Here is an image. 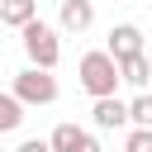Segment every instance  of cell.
I'll list each match as a JSON object with an SVG mask.
<instances>
[{"label": "cell", "mask_w": 152, "mask_h": 152, "mask_svg": "<svg viewBox=\"0 0 152 152\" xmlns=\"http://www.w3.org/2000/svg\"><path fill=\"white\" fill-rule=\"evenodd\" d=\"M90 124H95L100 133H114V128H128V104H124L119 95H100V100L90 104Z\"/></svg>", "instance_id": "cell-5"}, {"label": "cell", "mask_w": 152, "mask_h": 152, "mask_svg": "<svg viewBox=\"0 0 152 152\" xmlns=\"http://www.w3.org/2000/svg\"><path fill=\"white\" fill-rule=\"evenodd\" d=\"M119 81H128L133 90H147V81H152V62H147V52L119 57Z\"/></svg>", "instance_id": "cell-8"}, {"label": "cell", "mask_w": 152, "mask_h": 152, "mask_svg": "<svg viewBox=\"0 0 152 152\" xmlns=\"http://www.w3.org/2000/svg\"><path fill=\"white\" fill-rule=\"evenodd\" d=\"M114 62L119 57H133V52H142V28L138 24H114L109 28V48H104Z\"/></svg>", "instance_id": "cell-7"}, {"label": "cell", "mask_w": 152, "mask_h": 152, "mask_svg": "<svg viewBox=\"0 0 152 152\" xmlns=\"http://www.w3.org/2000/svg\"><path fill=\"white\" fill-rule=\"evenodd\" d=\"M48 147L52 152H100V138L86 133V128H76V124H57L48 133Z\"/></svg>", "instance_id": "cell-4"}, {"label": "cell", "mask_w": 152, "mask_h": 152, "mask_svg": "<svg viewBox=\"0 0 152 152\" xmlns=\"http://www.w3.org/2000/svg\"><path fill=\"white\" fill-rule=\"evenodd\" d=\"M0 152H5V147H0Z\"/></svg>", "instance_id": "cell-14"}, {"label": "cell", "mask_w": 152, "mask_h": 152, "mask_svg": "<svg viewBox=\"0 0 152 152\" xmlns=\"http://www.w3.org/2000/svg\"><path fill=\"white\" fill-rule=\"evenodd\" d=\"M76 76H81V90L90 95V100H100V95H114L119 90V62L100 48V52H86L81 57V66H76Z\"/></svg>", "instance_id": "cell-2"}, {"label": "cell", "mask_w": 152, "mask_h": 152, "mask_svg": "<svg viewBox=\"0 0 152 152\" xmlns=\"http://www.w3.org/2000/svg\"><path fill=\"white\" fill-rule=\"evenodd\" d=\"M124 152H152V128H128Z\"/></svg>", "instance_id": "cell-12"}, {"label": "cell", "mask_w": 152, "mask_h": 152, "mask_svg": "<svg viewBox=\"0 0 152 152\" xmlns=\"http://www.w3.org/2000/svg\"><path fill=\"white\" fill-rule=\"evenodd\" d=\"M38 19V0H0V24L5 28H24Z\"/></svg>", "instance_id": "cell-9"}, {"label": "cell", "mask_w": 152, "mask_h": 152, "mask_svg": "<svg viewBox=\"0 0 152 152\" xmlns=\"http://www.w3.org/2000/svg\"><path fill=\"white\" fill-rule=\"evenodd\" d=\"M14 152H52V147H48V138H24Z\"/></svg>", "instance_id": "cell-13"}, {"label": "cell", "mask_w": 152, "mask_h": 152, "mask_svg": "<svg viewBox=\"0 0 152 152\" xmlns=\"http://www.w3.org/2000/svg\"><path fill=\"white\" fill-rule=\"evenodd\" d=\"M128 124H133V128H152V95H147V90H138V95L128 100Z\"/></svg>", "instance_id": "cell-11"}, {"label": "cell", "mask_w": 152, "mask_h": 152, "mask_svg": "<svg viewBox=\"0 0 152 152\" xmlns=\"http://www.w3.org/2000/svg\"><path fill=\"white\" fill-rule=\"evenodd\" d=\"M95 24V5L90 0H62V10H57V28L62 33H86Z\"/></svg>", "instance_id": "cell-6"}, {"label": "cell", "mask_w": 152, "mask_h": 152, "mask_svg": "<svg viewBox=\"0 0 152 152\" xmlns=\"http://www.w3.org/2000/svg\"><path fill=\"white\" fill-rule=\"evenodd\" d=\"M19 33H24V52H28V66H43V71H52V66L62 62V28H52V24L33 19V24H24Z\"/></svg>", "instance_id": "cell-1"}, {"label": "cell", "mask_w": 152, "mask_h": 152, "mask_svg": "<svg viewBox=\"0 0 152 152\" xmlns=\"http://www.w3.org/2000/svg\"><path fill=\"white\" fill-rule=\"evenodd\" d=\"M19 124H24V104H19L10 90H0V138H5V133H14Z\"/></svg>", "instance_id": "cell-10"}, {"label": "cell", "mask_w": 152, "mask_h": 152, "mask_svg": "<svg viewBox=\"0 0 152 152\" xmlns=\"http://www.w3.org/2000/svg\"><path fill=\"white\" fill-rule=\"evenodd\" d=\"M24 109L28 104H52L57 100V76L52 71H43V66H24V71H14V90H10Z\"/></svg>", "instance_id": "cell-3"}]
</instances>
